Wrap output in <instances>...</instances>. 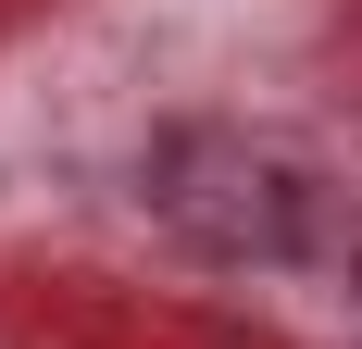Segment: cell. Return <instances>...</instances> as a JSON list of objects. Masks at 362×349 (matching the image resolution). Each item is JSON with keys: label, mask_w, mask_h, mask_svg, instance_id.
Masks as SVG:
<instances>
[{"label": "cell", "mask_w": 362, "mask_h": 349, "mask_svg": "<svg viewBox=\"0 0 362 349\" xmlns=\"http://www.w3.org/2000/svg\"><path fill=\"white\" fill-rule=\"evenodd\" d=\"M350 312H362V262H350Z\"/></svg>", "instance_id": "obj_2"}, {"label": "cell", "mask_w": 362, "mask_h": 349, "mask_svg": "<svg viewBox=\"0 0 362 349\" xmlns=\"http://www.w3.org/2000/svg\"><path fill=\"white\" fill-rule=\"evenodd\" d=\"M138 200L200 262H300L313 249V174L275 138H250V125H175V138H150Z\"/></svg>", "instance_id": "obj_1"}]
</instances>
